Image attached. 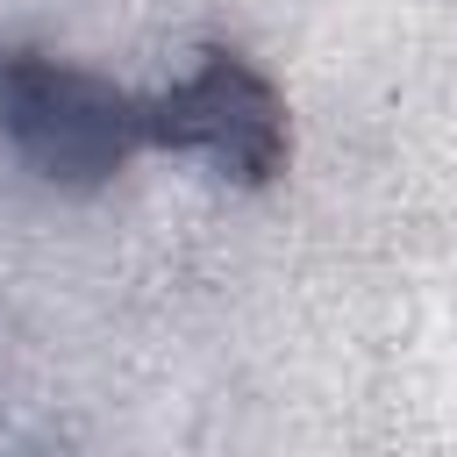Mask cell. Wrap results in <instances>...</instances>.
<instances>
[{"label": "cell", "instance_id": "6da1fadb", "mask_svg": "<svg viewBox=\"0 0 457 457\" xmlns=\"http://www.w3.org/2000/svg\"><path fill=\"white\" fill-rule=\"evenodd\" d=\"M0 129L14 136V150L43 179H64V186H93L136 143H150L143 100L100 86L93 71L50 64V57H7L0 64Z\"/></svg>", "mask_w": 457, "mask_h": 457}, {"label": "cell", "instance_id": "7a4b0ae2", "mask_svg": "<svg viewBox=\"0 0 457 457\" xmlns=\"http://www.w3.org/2000/svg\"><path fill=\"white\" fill-rule=\"evenodd\" d=\"M143 129H150V143L193 150V157H207L236 179H264L286 157L278 100L243 57H207L164 100H143Z\"/></svg>", "mask_w": 457, "mask_h": 457}]
</instances>
